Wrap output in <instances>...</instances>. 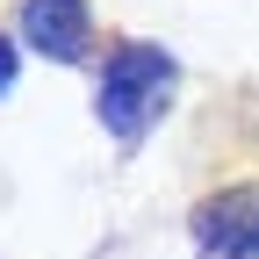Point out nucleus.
<instances>
[{
    "mask_svg": "<svg viewBox=\"0 0 259 259\" xmlns=\"http://www.w3.org/2000/svg\"><path fill=\"white\" fill-rule=\"evenodd\" d=\"M166 87H173V58L151 51V44H122L101 72V122L115 137H137V130L166 108Z\"/></svg>",
    "mask_w": 259,
    "mask_h": 259,
    "instance_id": "f257e3e1",
    "label": "nucleus"
},
{
    "mask_svg": "<svg viewBox=\"0 0 259 259\" xmlns=\"http://www.w3.org/2000/svg\"><path fill=\"white\" fill-rule=\"evenodd\" d=\"M194 238L216 259H259V187H223L194 209Z\"/></svg>",
    "mask_w": 259,
    "mask_h": 259,
    "instance_id": "f03ea898",
    "label": "nucleus"
},
{
    "mask_svg": "<svg viewBox=\"0 0 259 259\" xmlns=\"http://www.w3.org/2000/svg\"><path fill=\"white\" fill-rule=\"evenodd\" d=\"M22 36L44 58H79L87 51V0H29L22 8Z\"/></svg>",
    "mask_w": 259,
    "mask_h": 259,
    "instance_id": "7ed1b4c3",
    "label": "nucleus"
},
{
    "mask_svg": "<svg viewBox=\"0 0 259 259\" xmlns=\"http://www.w3.org/2000/svg\"><path fill=\"white\" fill-rule=\"evenodd\" d=\"M8 79H15V44L0 36V94H8Z\"/></svg>",
    "mask_w": 259,
    "mask_h": 259,
    "instance_id": "20e7f679",
    "label": "nucleus"
}]
</instances>
